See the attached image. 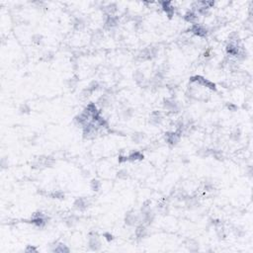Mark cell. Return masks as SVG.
Returning a JSON list of instances; mask_svg holds the SVG:
<instances>
[{"instance_id":"277c9868","label":"cell","mask_w":253,"mask_h":253,"mask_svg":"<svg viewBox=\"0 0 253 253\" xmlns=\"http://www.w3.org/2000/svg\"><path fill=\"white\" fill-rule=\"evenodd\" d=\"M125 221L128 225H135L138 221H140V219L138 216H136L134 213H128L126 215V219H125Z\"/></svg>"},{"instance_id":"5b68a950","label":"cell","mask_w":253,"mask_h":253,"mask_svg":"<svg viewBox=\"0 0 253 253\" xmlns=\"http://www.w3.org/2000/svg\"><path fill=\"white\" fill-rule=\"evenodd\" d=\"M74 207L78 211H84L88 207V200L86 198H78L74 202Z\"/></svg>"},{"instance_id":"5bb4252c","label":"cell","mask_w":253,"mask_h":253,"mask_svg":"<svg viewBox=\"0 0 253 253\" xmlns=\"http://www.w3.org/2000/svg\"><path fill=\"white\" fill-rule=\"evenodd\" d=\"M118 177L120 179H127L128 177H129V173H128L127 170L123 169V170H120V171L118 172Z\"/></svg>"},{"instance_id":"30bf717a","label":"cell","mask_w":253,"mask_h":253,"mask_svg":"<svg viewBox=\"0 0 253 253\" xmlns=\"http://www.w3.org/2000/svg\"><path fill=\"white\" fill-rule=\"evenodd\" d=\"M99 87H100V85H99V83H98L97 81H93V82H91V83L88 85V87H87L86 89L91 94H92L94 91H96L97 89H99Z\"/></svg>"},{"instance_id":"d6986e66","label":"cell","mask_w":253,"mask_h":253,"mask_svg":"<svg viewBox=\"0 0 253 253\" xmlns=\"http://www.w3.org/2000/svg\"><path fill=\"white\" fill-rule=\"evenodd\" d=\"M227 107H228V109H231L232 111H235L236 110V106H234V105H232V104L227 105Z\"/></svg>"},{"instance_id":"9a60e30c","label":"cell","mask_w":253,"mask_h":253,"mask_svg":"<svg viewBox=\"0 0 253 253\" xmlns=\"http://www.w3.org/2000/svg\"><path fill=\"white\" fill-rule=\"evenodd\" d=\"M51 196L53 197V198H57V199H63L64 198V194L62 193L61 191H55L53 192V193L51 194Z\"/></svg>"},{"instance_id":"ba28073f","label":"cell","mask_w":253,"mask_h":253,"mask_svg":"<svg viewBox=\"0 0 253 253\" xmlns=\"http://www.w3.org/2000/svg\"><path fill=\"white\" fill-rule=\"evenodd\" d=\"M134 78H135V81L138 84H140L144 81V75L142 72H140V70H136L135 73H134Z\"/></svg>"},{"instance_id":"9c48e42d","label":"cell","mask_w":253,"mask_h":253,"mask_svg":"<svg viewBox=\"0 0 253 253\" xmlns=\"http://www.w3.org/2000/svg\"><path fill=\"white\" fill-rule=\"evenodd\" d=\"M133 114H134L133 109L126 108L125 110H123L122 113H121V115H122V118L124 119V120H129V119L133 116Z\"/></svg>"},{"instance_id":"8fae6325","label":"cell","mask_w":253,"mask_h":253,"mask_svg":"<svg viewBox=\"0 0 253 253\" xmlns=\"http://www.w3.org/2000/svg\"><path fill=\"white\" fill-rule=\"evenodd\" d=\"M100 188H101V183H100L98 180L93 179V180L91 181V189H92L93 191L97 192V191H99V190H100Z\"/></svg>"},{"instance_id":"7c38bea8","label":"cell","mask_w":253,"mask_h":253,"mask_svg":"<svg viewBox=\"0 0 253 253\" xmlns=\"http://www.w3.org/2000/svg\"><path fill=\"white\" fill-rule=\"evenodd\" d=\"M240 136H241L240 131H239V130H234V131L231 133V135H230V138L236 142V140H238L239 138H240Z\"/></svg>"},{"instance_id":"52a82bcc","label":"cell","mask_w":253,"mask_h":253,"mask_svg":"<svg viewBox=\"0 0 253 253\" xmlns=\"http://www.w3.org/2000/svg\"><path fill=\"white\" fill-rule=\"evenodd\" d=\"M144 138V133H135L132 136V140L133 142H135L136 144H140Z\"/></svg>"},{"instance_id":"3957f363","label":"cell","mask_w":253,"mask_h":253,"mask_svg":"<svg viewBox=\"0 0 253 253\" xmlns=\"http://www.w3.org/2000/svg\"><path fill=\"white\" fill-rule=\"evenodd\" d=\"M162 115H161L160 112H152V114L150 115V118H149V123L153 126H158V125L161 124L162 122Z\"/></svg>"},{"instance_id":"4fadbf2b","label":"cell","mask_w":253,"mask_h":253,"mask_svg":"<svg viewBox=\"0 0 253 253\" xmlns=\"http://www.w3.org/2000/svg\"><path fill=\"white\" fill-rule=\"evenodd\" d=\"M20 113L21 114H29L30 113V111H31V108H30V106H29V105H27V104H23V105H21V107H20Z\"/></svg>"},{"instance_id":"2e32d148","label":"cell","mask_w":253,"mask_h":253,"mask_svg":"<svg viewBox=\"0 0 253 253\" xmlns=\"http://www.w3.org/2000/svg\"><path fill=\"white\" fill-rule=\"evenodd\" d=\"M33 42L35 43V44H37V45H40L42 43V41H43V37L41 35H34L33 36V40H32Z\"/></svg>"},{"instance_id":"7a4b0ae2","label":"cell","mask_w":253,"mask_h":253,"mask_svg":"<svg viewBox=\"0 0 253 253\" xmlns=\"http://www.w3.org/2000/svg\"><path fill=\"white\" fill-rule=\"evenodd\" d=\"M191 32L193 34L197 35L198 37H206L208 34V30L206 27H204L202 25H199V24H194L193 27L191 28Z\"/></svg>"},{"instance_id":"8992f818","label":"cell","mask_w":253,"mask_h":253,"mask_svg":"<svg viewBox=\"0 0 253 253\" xmlns=\"http://www.w3.org/2000/svg\"><path fill=\"white\" fill-rule=\"evenodd\" d=\"M184 19L187 22H190V23H193L194 24L195 22L197 21V19H198V14H197L196 11L190 10V11H188V12L185 14Z\"/></svg>"},{"instance_id":"6da1fadb","label":"cell","mask_w":253,"mask_h":253,"mask_svg":"<svg viewBox=\"0 0 253 253\" xmlns=\"http://www.w3.org/2000/svg\"><path fill=\"white\" fill-rule=\"evenodd\" d=\"M89 246L92 250H99L101 248V242H100L98 235L96 233H90V237H89Z\"/></svg>"},{"instance_id":"e0dca14e","label":"cell","mask_w":253,"mask_h":253,"mask_svg":"<svg viewBox=\"0 0 253 253\" xmlns=\"http://www.w3.org/2000/svg\"><path fill=\"white\" fill-rule=\"evenodd\" d=\"M104 236H106V239L108 241H111V240H113V235H112V234H110V233H105L104 234Z\"/></svg>"},{"instance_id":"ac0fdd59","label":"cell","mask_w":253,"mask_h":253,"mask_svg":"<svg viewBox=\"0 0 253 253\" xmlns=\"http://www.w3.org/2000/svg\"><path fill=\"white\" fill-rule=\"evenodd\" d=\"M26 251H37V248L33 247V246H28L26 248Z\"/></svg>"}]
</instances>
